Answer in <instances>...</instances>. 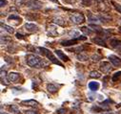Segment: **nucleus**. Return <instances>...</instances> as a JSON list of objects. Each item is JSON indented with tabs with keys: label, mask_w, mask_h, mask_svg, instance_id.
<instances>
[{
	"label": "nucleus",
	"mask_w": 121,
	"mask_h": 114,
	"mask_svg": "<svg viewBox=\"0 0 121 114\" xmlns=\"http://www.w3.org/2000/svg\"><path fill=\"white\" fill-rule=\"evenodd\" d=\"M22 104H26V105H29V106H37L39 105V104L35 101V100H28V101H23L21 103Z\"/></svg>",
	"instance_id": "nucleus-13"
},
{
	"label": "nucleus",
	"mask_w": 121,
	"mask_h": 114,
	"mask_svg": "<svg viewBox=\"0 0 121 114\" xmlns=\"http://www.w3.org/2000/svg\"><path fill=\"white\" fill-rule=\"evenodd\" d=\"M39 50H40V53L41 54H43V55H45L47 58L52 62V63H54V64H57V65H60V66H63L62 65V63L60 62L55 57L52 55V53L50 51V50H48V49H46V48H39Z\"/></svg>",
	"instance_id": "nucleus-2"
},
{
	"label": "nucleus",
	"mask_w": 121,
	"mask_h": 114,
	"mask_svg": "<svg viewBox=\"0 0 121 114\" xmlns=\"http://www.w3.org/2000/svg\"><path fill=\"white\" fill-rule=\"evenodd\" d=\"M92 60H93L94 62H98V61L100 60V56H98V55H93Z\"/></svg>",
	"instance_id": "nucleus-29"
},
{
	"label": "nucleus",
	"mask_w": 121,
	"mask_h": 114,
	"mask_svg": "<svg viewBox=\"0 0 121 114\" xmlns=\"http://www.w3.org/2000/svg\"><path fill=\"white\" fill-rule=\"evenodd\" d=\"M24 29L29 33H35L38 31V26L34 23H26L24 25Z\"/></svg>",
	"instance_id": "nucleus-6"
},
{
	"label": "nucleus",
	"mask_w": 121,
	"mask_h": 114,
	"mask_svg": "<svg viewBox=\"0 0 121 114\" xmlns=\"http://www.w3.org/2000/svg\"><path fill=\"white\" fill-rule=\"evenodd\" d=\"M112 5L114 6V8H115V10L119 13V14H121V5H119V4H117V3H115V2H112Z\"/></svg>",
	"instance_id": "nucleus-27"
},
{
	"label": "nucleus",
	"mask_w": 121,
	"mask_h": 114,
	"mask_svg": "<svg viewBox=\"0 0 121 114\" xmlns=\"http://www.w3.org/2000/svg\"><path fill=\"white\" fill-rule=\"evenodd\" d=\"M57 113L58 114H64V113H66V109H64V108L59 109V110H57Z\"/></svg>",
	"instance_id": "nucleus-33"
},
{
	"label": "nucleus",
	"mask_w": 121,
	"mask_h": 114,
	"mask_svg": "<svg viewBox=\"0 0 121 114\" xmlns=\"http://www.w3.org/2000/svg\"><path fill=\"white\" fill-rule=\"evenodd\" d=\"M8 20H10V21L14 20V21H16L17 23H21L22 18H21L19 15H17V14H11V15L8 17Z\"/></svg>",
	"instance_id": "nucleus-17"
},
{
	"label": "nucleus",
	"mask_w": 121,
	"mask_h": 114,
	"mask_svg": "<svg viewBox=\"0 0 121 114\" xmlns=\"http://www.w3.org/2000/svg\"><path fill=\"white\" fill-rule=\"evenodd\" d=\"M81 31L82 32H84L86 35H92L94 32L90 29V28H88V27H81Z\"/></svg>",
	"instance_id": "nucleus-25"
},
{
	"label": "nucleus",
	"mask_w": 121,
	"mask_h": 114,
	"mask_svg": "<svg viewBox=\"0 0 121 114\" xmlns=\"http://www.w3.org/2000/svg\"><path fill=\"white\" fill-rule=\"evenodd\" d=\"M10 110L12 111V113H14V114H18V113L20 112L18 106H17V105H14V104L10 106Z\"/></svg>",
	"instance_id": "nucleus-24"
},
{
	"label": "nucleus",
	"mask_w": 121,
	"mask_h": 114,
	"mask_svg": "<svg viewBox=\"0 0 121 114\" xmlns=\"http://www.w3.org/2000/svg\"><path fill=\"white\" fill-rule=\"evenodd\" d=\"M77 59L78 61H81V62H85V61H88V56L85 55V54H79L77 55Z\"/></svg>",
	"instance_id": "nucleus-23"
},
{
	"label": "nucleus",
	"mask_w": 121,
	"mask_h": 114,
	"mask_svg": "<svg viewBox=\"0 0 121 114\" xmlns=\"http://www.w3.org/2000/svg\"><path fill=\"white\" fill-rule=\"evenodd\" d=\"M69 36H71L73 38H77L81 37L80 34H79V32L76 31V30H72V31H70V32H69Z\"/></svg>",
	"instance_id": "nucleus-19"
},
{
	"label": "nucleus",
	"mask_w": 121,
	"mask_h": 114,
	"mask_svg": "<svg viewBox=\"0 0 121 114\" xmlns=\"http://www.w3.org/2000/svg\"><path fill=\"white\" fill-rule=\"evenodd\" d=\"M1 28H2V29H4L5 31H7L9 34H13V27H11V26H8V25H1Z\"/></svg>",
	"instance_id": "nucleus-21"
},
{
	"label": "nucleus",
	"mask_w": 121,
	"mask_h": 114,
	"mask_svg": "<svg viewBox=\"0 0 121 114\" xmlns=\"http://www.w3.org/2000/svg\"><path fill=\"white\" fill-rule=\"evenodd\" d=\"M109 60H110V62H111L114 66H121V59L118 58L117 56L111 55V56L109 57Z\"/></svg>",
	"instance_id": "nucleus-8"
},
{
	"label": "nucleus",
	"mask_w": 121,
	"mask_h": 114,
	"mask_svg": "<svg viewBox=\"0 0 121 114\" xmlns=\"http://www.w3.org/2000/svg\"><path fill=\"white\" fill-rule=\"evenodd\" d=\"M100 69L103 73H109L112 70V65L107 62H103L100 63Z\"/></svg>",
	"instance_id": "nucleus-9"
},
{
	"label": "nucleus",
	"mask_w": 121,
	"mask_h": 114,
	"mask_svg": "<svg viewBox=\"0 0 121 114\" xmlns=\"http://www.w3.org/2000/svg\"><path fill=\"white\" fill-rule=\"evenodd\" d=\"M88 20L90 22H97L99 21V18H98V15H95V14H93L92 13H88Z\"/></svg>",
	"instance_id": "nucleus-16"
},
{
	"label": "nucleus",
	"mask_w": 121,
	"mask_h": 114,
	"mask_svg": "<svg viewBox=\"0 0 121 114\" xmlns=\"http://www.w3.org/2000/svg\"><path fill=\"white\" fill-rule=\"evenodd\" d=\"M19 79V74L15 72H11L8 75V81H15Z\"/></svg>",
	"instance_id": "nucleus-11"
},
{
	"label": "nucleus",
	"mask_w": 121,
	"mask_h": 114,
	"mask_svg": "<svg viewBox=\"0 0 121 114\" xmlns=\"http://www.w3.org/2000/svg\"><path fill=\"white\" fill-rule=\"evenodd\" d=\"M93 42H95V44L101 45V46H107V45H106V43H105V41H104L102 38H98V37H96V38H93Z\"/></svg>",
	"instance_id": "nucleus-18"
},
{
	"label": "nucleus",
	"mask_w": 121,
	"mask_h": 114,
	"mask_svg": "<svg viewBox=\"0 0 121 114\" xmlns=\"http://www.w3.org/2000/svg\"><path fill=\"white\" fill-rule=\"evenodd\" d=\"M53 23H55L57 25H60V26H64L65 21L62 18H60V17H54L53 18Z\"/></svg>",
	"instance_id": "nucleus-20"
},
{
	"label": "nucleus",
	"mask_w": 121,
	"mask_h": 114,
	"mask_svg": "<svg viewBox=\"0 0 121 114\" xmlns=\"http://www.w3.org/2000/svg\"><path fill=\"white\" fill-rule=\"evenodd\" d=\"M25 114H38V113L36 111H35V110H26Z\"/></svg>",
	"instance_id": "nucleus-31"
},
{
	"label": "nucleus",
	"mask_w": 121,
	"mask_h": 114,
	"mask_svg": "<svg viewBox=\"0 0 121 114\" xmlns=\"http://www.w3.org/2000/svg\"><path fill=\"white\" fill-rule=\"evenodd\" d=\"M6 5H7V1H6V0H0V6L4 7Z\"/></svg>",
	"instance_id": "nucleus-32"
},
{
	"label": "nucleus",
	"mask_w": 121,
	"mask_h": 114,
	"mask_svg": "<svg viewBox=\"0 0 121 114\" xmlns=\"http://www.w3.org/2000/svg\"><path fill=\"white\" fill-rule=\"evenodd\" d=\"M1 81H2V83L8 84V81H9L6 80V72L3 71V69H1Z\"/></svg>",
	"instance_id": "nucleus-22"
},
{
	"label": "nucleus",
	"mask_w": 121,
	"mask_h": 114,
	"mask_svg": "<svg viewBox=\"0 0 121 114\" xmlns=\"http://www.w3.org/2000/svg\"><path fill=\"white\" fill-rule=\"evenodd\" d=\"M89 88L92 90V91H96L99 88V82L96 81H91L89 83Z\"/></svg>",
	"instance_id": "nucleus-15"
},
{
	"label": "nucleus",
	"mask_w": 121,
	"mask_h": 114,
	"mask_svg": "<svg viewBox=\"0 0 121 114\" xmlns=\"http://www.w3.org/2000/svg\"><path fill=\"white\" fill-rule=\"evenodd\" d=\"M48 34L52 37H55L57 35V30H56V27L53 25H50L48 28Z\"/></svg>",
	"instance_id": "nucleus-12"
},
{
	"label": "nucleus",
	"mask_w": 121,
	"mask_h": 114,
	"mask_svg": "<svg viewBox=\"0 0 121 114\" xmlns=\"http://www.w3.org/2000/svg\"><path fill=\"white\" fill-rule=\"evenodd\" d=\"M110 44L113 49H116V50L121 52V40L116 39V38H112L110 40Z\"/></svg>",
	"instance_id": "nucleus-7"
},
{
	"label": "nucleus",
	"mask_w": 121,
	"mask_h": 114,
	"mask_svg": "<svg viewBox=\"0 0 121 114\" xmlns=\"http://www.w3.org/2000/svg\"><path fill=\"white\" fill-rule=\"evenodd\" d=\"M15 36H16V38H20V39L24 38H23V35H21V34H19V33H17Z\"/></svg>",
	"instance_id": "nucleus-34"
},
{
	"label": "nucleus",
	"mask_w": 121,
	"mask_h": 114,
	"mask_svg": "<svg viewBox=\"0 0 121 114\" xmlns=\"http://www.w3.org/2000/svg\"><path fill=\"white\" fill-rule=\"evenodd\" d=\"M26 62L29 66L34 67V68H41L43 66V62H42L41 58L36 55H34V54L27 55Z\"/></svg>",
	"instance_id": "nucleus-1"
},
{
	"label": "nucleus",
	"mask_w": 121,
	"mask_h": 114,
	"mask_svg": "<svg viewBox=\"0 0 121 114\" xmlns=\"http://www.w3.org/2000/svg\"><path fill=\"white\" fill-rule=\"evenodd\" d=\"M51 1H53V2H57V1H56V0H51Z\"/></svg>",
	"instance_id": "nucleus-35"
},
{
	"label": "nucleus",
	"mask_w": 121,
	"mask_h": 114,
	"mask_svg": "<svg viewBox=\"0 0 121 114\" xmlns=\"http://www.w3.org/2000/svg\"><path fill=\"white\" fill-rule=\"evenodd\" d=\"M1 114H7V113H3V112H2V113H1Z\"/></svg>",
	"instance_id": "nucleus-36"
},
{
	"label": "nucleus",
	"mask_w": 121,
	"mask_h": 114,
	"mask_svg": "<svg viewBox=\"0 0 121 114\" xmlns=\"http://www.w3.org/2000/svg\"><path fill=\"white\" fill-rule=\"evenodd\" d=\"M90 77L91 78H95V79H98V78H100L101 77V75H100V73L99 72H97V71H92L90 73Z\"/></svg>",
	"instance_id": "nucleus-26"
},
{
	"label": "nucleus",
	"mask_w": 121,
	"mask_h": 114,
	"mask_svg": "<svg viewBox=\"0 0 121 114\" xmlns=\"http://www.w3.org/2000/svg\"><path fill=\"white\" fill-rule=\"evenodd\" d=\"M77 0H63L64 3H67V4H74Z\"/></svg>",
	"instance_id": "nucleus-30"
},
{
	"label": "nucleus",
	"mask_w": 121,
	"mask_h": 114,
	"mask_svg": "<svg viewBox=\"0 0 121 114\" xmlns=\"http://www.w3.org/2000/svg\"><path fill=\"white\" fill-rule=\"evenodd\" d=\"M86 38H87L86 37L81 36V37H79V38H73V39H70V40H65V41H62V42H61V45H63V46L75 45V44H77V42H78L79 40H85Z\"/></svg>",
	"instance_id": "nucleus-5"
},
{
	"label": "nucleus",
	"mask_w": 121,
	"mask_h": 114,
	"mask_svg": "<svg viewBox=\"0 0 121 114\" xmlns=\"http://www.w3.org/2000/svg\"><path fill=\"white\" fill-rule=\"evenodd\" d=\"M55 54L58 56L59 60H61V61H63V62H69V58H68V57H67L62 51H60V50H55Z\"/></svg>",
	"instance_id": "nucleus-10"
},
{
	"label": "nucleus",
	"mask_w": 121,
	"mask_h": 114,
	"mask_svg": "<svg viewBox=\"0 0 121 114\" xmlns=\"http://www.w3.org/2000/svg\"><path fill=\"white\" fill-rule=\"evenodd\" d=\"M47 90H48L50 93H55V92L58 90V88H57L56 85L53 84V83H48V84H47Z\"/></svg>",
	"instance_id": "nucleus-14"
},
{
	"label": "nucleus",
	"mask_w": 121,
	"mask_h": 114,
	"mask_svg": "<svg viewBox=\"0 0 121 114\" xmlns=\"http://www.w3.org/2000/svg\"><path fill=\"white\" fill-rule=\"evenodd\" d=\"M24 2H25V0H14V4H15L17 7H20Z\"/></svg>",
	"instance_id": "nucleus-28"
},
{
	"label": "nucleus",
	"mask_w": 121,
	"mask_h": 114,
	"mask_svg": "<svg viewBox=\"0 0 121 114\" xmlns=\"http://www.w3.org/2000/svg\"><path fill=\"white\" fill-rule=\"evenodd\" d=\"M70 20L72 21V23L75 25H79L85 21V16L82 14H73L70 16Z\"/></svg>",
	"instance_id": "nucleus-3"
},
{
	"label": "nucleus",
	"mask_w": 121,
	"mask_h": 114,
	"mask_svg": "<svg viewBox=\"0 0 121 114\" xmlns=\"http://www.w3.org/2000/svg\"><path fill=\"white\" fill-rule=\"evenodd\" d=\"M42 2L38 1V0H29L26 3V7L32 10H39L42 8Z\"/></svg>",
	"instance_id": "nucleus-4"
}]
</instances>
